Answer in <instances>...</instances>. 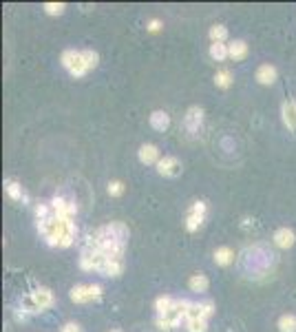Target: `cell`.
Listing matches in <instances>:
<instances>
[{
	"instance_id": "obj_1",
	"label": "cell",
	"mask_w": 296,
	"mask_h": 332,
	"mask_svg": "<svg viewBox=\"0 0 296 332\" xmlns=\"http://www.w3.org/2000/svg\"><path fill=\"white\" fill-rule=\"evenodd\" d=\"M60 64L69 71L71 78H84L89 73V62H86V56H84V49L78 51V49H64L62 56H60Z\"/></svg>"
},
{
	"instance_id": "obj_2",
	"label": "cell",
	"mask_w": 296,
	"mask_h": 332,
	"mask_svg": "<svg viewBox=\"0 0 296 332\" xmlns=\"http://www.w3.org/2000/svg\"><path fill=\"white\" fill-rule=\"evenodd\" d=\"M188 308H190V301H188V299H175L172 308L168 310L164 317L155 319V325H157L159 330H166V332L172 330V328H177V325L181 323V319H186Z\"/></svg>"
},
{
	"instance_id": "obj_3",
	"label": "cell",
	"mask_w": 296,
	"mask_h": 332,
	"mask_svg": "<svg viewBox=\"0 0 296 332\" xmlns=\"http://www.w3.org/2000/svg\"><path fill=\"white\" fill-rule=\"evenodd\" d=\"M38 232L49 246H60V239H62V232H64V219H60L56 215L49 219H42V222H38Z\"/></svg>"
},
{
	"instance_id": "obj_4",
	"label": "cell",
	"mask_w": 296,
	"mask_h": 332,
	"mask_svg": "<svg viewBox=\"0 0 296 332\" xmlns=\"http://www.w3.org/2000/svg\"><path fill=\"white\" fill-rule=\"evenodd\" d=\"M104 295L102 286L97 283H80V286H73L69 297L73 303H91V301H100Z\"/></svg>"
},
{
	"instance_id": "obj_5",
	"label": "cell",
	"mask_w": 296,
	"mask_h": 332,
	"mask_svg": "<svg viewBox=\"0 0 296 332\" xmlns=\"http://www.w3.org/2000/svg\"><path fill=\"white\" fill-rule=\"evenodd\" d=\"M206 210H208V206H206V202H201V199L190 206V210H188V215H186V230L188 232L199 230V226L204 224Z\"/></svg>"
},
{
	"instance_id": "obj_6",
	"label": "cell",
	"mask_w": 296,
	"mask_h": 332,
	"mask_svg": "<svg viewBox=\"0 0 296 332\" xmlns=\"http://www.w3.org/2000/svg\"><path fill=\"white\" fill-rule=\"evenodd\" d=\"M49 204L53 208V215L60 219H76V215H78V206L66 197H53Z\"/></svg>"
},
{
	"instance_id": "obj_7",
	"label": "cell",
	"mask_w": 296,
	"mask_h": 332,
	"mask_svg": "<svg viewBox=\"0 0 296 332\" xmlns=\"http://www.w3.org/2000/svg\"><path fill=\"white\" fill-rule=\"evenodd\" d=\"M201 124H204V109L201 106H190L184 115V126L190 135H197L201 131Z\"/></svg>"
},
{
	"instance_id": "obj_8",
	"label": "cell",
	"mask_w": 296,
	"mask_h": 332,
	"mask_svg": "<svg viewBox=\"0 0 296 332\" xmlns=\"http://www.w3.org/2000/svg\"><path fill=\"white\" fill-rule=\"evenodd\" d=\"M31 299H33V303H36V308L38 312H42V310H49L53 303H56V297H53V292L49 288H44V286H40V288H36L31 292Z\"/></svg>"
},
{
	"instance_id": "obj_9",
	"label": "cell",
	"mask_w": 296,
	"mask_h": 332,
	"mask_svg": "<svg viewBox=\"0 0 296 332\" xmlns=\"http://www.w3.org/2000/svg\"><path fill=\"white\" fill-rule=\"evenodd\" d=\"M157 173L164 177H177L181 173V162L175 155H164L157 164Z\"/></svg>"
},
{
	"instance_id": "obj_10",
	"label": "cell",
	"mask_w": 296,
	"mask_h": 332,
	"mask_svg": "<svg viewBox=\"0 0 296 332\" xmlns=\"http://www.w3.org/2000/svg\"><path fill=\"white\" fill-rule=\"evenodd\" d=\"M281 117H283V124L287 126V131L296 133V100H285L281 104Z\"/></svg>"
},
{
	"instance_id": "obj_11",
	"label": "cell",
	"mask_w": 296,
	"mask_h": 332,
	"mask_svg": "<svg viewBox=\"0 0 296 332\" xmlns=\"http://www.w3.org/2000/svg\"><path fill=\"white\" fill-rule=\"evenodd\" d=\"M137 157H139V162L146 164V166H151V164L157 166L159 159H161L159 149L155 144H142V146H139V151H137Z\"/></svg>"
},
{
	"instance_id": "obj_12",
	"label": "cell",
	"mask_w": 296,
	"mask_h": 332,
	"mask_svg": "<svg viewBox=\"0 0 296 332\" xmlns=\"http://www.w3.org/2000/svg\"><path fill=\"white\" fill-rule=\"evenodd\" d=\"M277 66H272V64H261L257 73H254V78H257V82L259 84H263V86H270L277 82Z\"/></svg>"
},
{
	"instance_id": "obj_13",
	"label": "cell",
	"mask_w": 296,
	"mask_h": 332,
	"mask_svg": "<svg viewBox=\"0 0 296 332\" xmlns=\"http://www.w3.org/2000/svg\"><path fill=\"white\" fill-rule=\"evenodd\" d=\"M294 242H296V235H294L292 228H279L277 232H274V244H277L279 248L287 250V248H292L294 246Z\"/></svg>"
},
{
	"instance_id": "obj_14",
	"label": "cell",
	"mask_w": 296,
	"mask_h": 332,
	"mask_svg": "<svg viewBox=\"0 0 296 332\" xmlns=\"http://www.w3.org/2000/svg\"><path fill=\"white\" fill-rule=\"evenodd\" d=\"M148 124H151L155 131H166L168 126H170V115H168L166 111H153L151 115H148Z\"/></svg>"
},
{
	"instance_id": "obj_15",
	"label": "cell",
	"mask_w": 296,
	"mask_h": 332,
	"mask_svg": "<svg viewBox=\"0 0 296 332\" xmlns=\"http://www.w3.org/2000/svg\"><path fill=\"white\" fill-rule=\"evenodd\" d=\"M3 186H5V193H7V195H9V197L13 199V202H22V199L27 197V195H24V188H22V186H20L18 179L7 177Z\"/></svg>"
},
{
	"instance_id": "obj_16",
	"label": "cell",
	"mask_w": 296,
	"mask_h": 332,
	"mask_svg": "<svg viewBox=\"0 0 296 332\" xmlns=\"http://www.w3.org/2000/svg\"><path fill=\"white\" fill-rule=\"evenodd\" d=\"M248 56V42L245 40H232L230 44H228V58L230 60H243Z\"/></svg>"
},
{
	"instance_id": "obj_17",
	"label": "cell",
	"mask_w": 296,
	"mask_h": 332,
	"mask_svg": "<svg viewBox=\"0 0 296 332\" xmlns=\"http://www.w3.org/2000/svg\"><path fill=\"white\" fill-rule=\"evenodd\" d=\"M100 272H102L104 277L117 279L124 272V262H113V259H106V264L102 266V270H100Z\"/></svg>"
},
{
	"instance_id": "obj_18",
	"label": "cell",
	"mask_w": 296,
	"mask_h": 332,
	"mask_svg": "<svg viewBox=\"0 0 296 332\" xmlns=\"http://www.w3.org/2000/svg\"><path fill=\"white\" fill-rule=\"evenodd\" d=\"M234 262V250L228 248V246H221V248L214 250V264L217 266H230Z\"/></svg>"
},
{
	"instance_id": "obj_19",
	"label": "cell",
	"mask_w": 296,
	"mask_h": 332,
	"mask_svg": "<svg viewBox=\"0 0 296 332\" xmlns=\"http://www.w3.org/2000/svg\"><path fill=\"white\" fill-rule=\"evenodd\" d=\"M188 288H190L192 292H206L208 288H210V281H208L206 275L197 272V275H192L190 279H188Z\"/></svg>"
},
{
	"instance_id": "obj_20",
	"label": "cell",
	"mask_w": 296,
	"mask_h": 332,
	"mask_svg": "<svg viewBox=\"0 0 296 332\" xmlns=\"http://www.w3.org/2000/svg\"><path fill=\"white\" fill-rule=\"evenodd\" d=\"M277 328H279V332H296V315H292V312L281 315Z\"/></svg>"
},
{
	"instance_id": "obj_21",
	"label": "cell",
	"mask_w": 296,
	"mask_h": 332,
	"mask_svg": "<svg viewBox=\"0 0 296 332\" xmlns=\"http://www.w3.org/2000/svg\"><path fill=\"white\" fill-rule=\"evenodd\" d=\"M172 303H175V299L168 297V295H161V297L155 299V312H157V317H164L166 312L172 308Z\"/></svg>"
},
{
	"instance_id": "obj_22",
	"label": "cell",
	"mask_w": 296,
	"mask_h": 332,
	"mask_svg": "<svg viewBox=\"0 0 296 332\" xmlns=\"http://www.w3.org/2000/svg\"><path fill=\"white\" fill-rule=\"evenodd\" d=\"M208 53H210L212 60H217V62H224V60L228 58V44H224V42H212L210 49H208Z\"/></svg>"
},
{
	"instance_id": "obj_23",
	"label": "cell",
	"mask_w": 296,
	"mask_h": 332,
	"mask_svg": "<svg viewBox=\"0 0 296 332\" xmlns=\"http://www.w3.org/2000/svg\"><path fill=\"white\" fill-rule=\"evenodd\" d=\"M214 84L219 86V89H230L232 84V73L228 69H219L217 73H214Z\"/></svg>"
},
{
	"instance_id": "obj_24",
	"label": "cell",
	"mask_w": 296,
	"mask_h": 332,
	"mask_svg": "<svg viewBox=\"0 0 296 332\" xmlns=\"http://www.w3.org/2000/svg\"><path fill=\"white\" fill-rule=\"evenodd\" d=\"M208 36H210L212 42H224V44H226V40H228V29H226L224 25H212L210 31H208Z\"/></svg>"
},
{
	"instance_id": "obj_25",
	"label": "cell",
	"mask_w": 296,
	"mask_h": 332,
	"mask_svg": "<svg viewBox=\"0 0 296 332\" xmlns=\"http://www.w3.org/2000/svg\"><path fill=\"white\" fill-rule=\"evenodd\" d=\"M42 9H44L46 16H62L64 9H66V5L64 3H44Z\"/></svg>"
},
{
	"instance_id": "obj_26",
	"label": "cell",
	"mask_w": 296,
	"mask_h": 332,
	"mask_svg": "<svg viewBox=\"0 0 296 332\" xmlns=\"http://www.w3.org/2000/svg\"><path fill=\"white\" fill-rule=\"evenodd\" d=\"M186 330L188 332H208V321L206 319H192V321H186Z\"/></svg>"
},
{
	"instance_id": "obj_27",
	"label": "cell",
	"mask_w": 296,
	"mask_h": 332,
	"mask_svg": "<svg viewBox=\"0 0 296 332\" xmlns=\"http://www.w3.org/2000/svg\"><path fill=\"white\" fill-rule=\"evenodd\" d=\"M109 195L111 197H122L124 195V191H126V186H124V182H119V179H113V182H109Z\"/></svg>"
},
{
	"instance_id": "obj_28",
	"label": "cell",
	"mask_w": 296,
	"mask_h": 332,
	"mask_svg": "<svg viewBox=\"0 0 296 332\" xmlns=\"http://www.w3.org/2000/svg\"><path fill=\"white\" fill-rule=\"evenodd\" d=\"M192 319H204V312H201V303H190V308L186 312V321H192ZM208 321V319H206Z\"/></svg>"
},
{
	"instance_id": "obj_29",
	"label": "cell",
	"mask_w": 296,
	"mask_h": 332,
	"mask_svg": "<svg viewBox=\"0 0 296 332\" xmlns=\"http://www.w3.org/2000/svg\"><path fill=\"white\" fill-rule=\"evenodd\" d=\"M201 312H204V319H210L214 315V303L212 301H201Z\"/></svg>"
},
{
	"instance_id": "obj_30",
	"label": "cell",
	"mask_w": 296,
	"mask_h": 332,
	"mask_svg": "<svg viewBox=\"0 0 296 332\" xmlns=\"http://www.w3.org/2000/svg\"><path fill=\"white\" fill-rule=\"evenodd\" d=\"M146 29L151 31V33H157L159 29H161V20H157V18H153V20H148V25H146Z\"/></svg>"
},
{
	"instance_id": "obj_31",
	"label": "cell",
	"mask_w": 296,
	"mask_h": 332,
	"mask_svg": "<svg viewBox=\"0 0 296 332\" xmlns=\"http://www.w3.org/2000/svg\"><path fill=\"white\" fill-rule=\"evenodd\" d=\"M60 332H82V328H80L78 323L69 321V323H64V325H62V330H60Z\"/></svg>"
},
{
	"instance_id": "obj_32",
	"label": "cell",
	"mask_w": 296,
	"mask_h": 332,
	"mask_svg": "<svg viewBox=\"0 0 296 332\" xmlns=\"http://www.w3.org/2000/svg\"><path fill=\"white\" fill-rule=\"evenodd\" d=\"M109 332H124V330H117V328H115V330H109Z\"/></svg>"
}]
</instances>
